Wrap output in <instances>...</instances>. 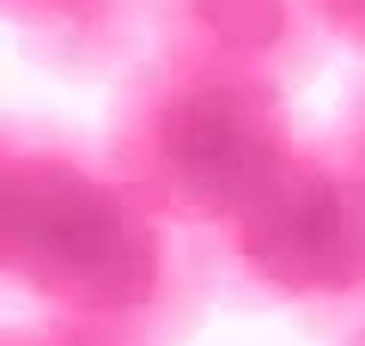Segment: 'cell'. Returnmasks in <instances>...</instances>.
Listing matches in <instances>:
<instances>
[{"instance_id":"8","label":"cell","mask_w":365,"mask_h":346,"mask_svg":"<svg viewBox=\"0 0 365 346\" xmlns=\"http://www.w3.org/2000/svg\"><path fill=\"white\" fill-rule=\"evenodd\" d=\"M335 128L347 134V146H353V152L365 158V79H359V85L347 91V103H341V122H335Z\"/></svg>"},{"instance_id":"5","label":"cell","mask_w":365,"mask_h":346,"mask_svg":"<svg viewBox=\"0 0 365 346\" xmlns=\"http://www.w3.org/2000/svg\"><path fill=\"white\" fill-rule=\"evenodd\" d=\"M19 43L43 67L73 79H122L153 43L146 0H0Z\"/></svg>"},{"instance_id":"6","label":"cell","mask_w":365,"mask_h":346,"mask_svg":"<svg viewBox=\"0 0 365 346\" xmlns=\"http://www.w3.org/2000/svg\"><path fill=\"white\" fill-rule=\"evenodd\" d=\"M0 346H104V340L86 334L79 322H67V316H43V310H31L25 322L6 328V340H0Z\"/></svg>"},{"instance_id":"1","label":"cell","mask_w":365,"mask_h":346,"mask_svg":"<svg viewBox=\"0 0 365 346\" xmlns=\"http://www.w3.org/2000/svg\"><path fill=\"white\" fill-rule=\"evenodd\" d=\"M0 268L31 310L104 346H182L213 298L195 231L158 219L104 152L31 122L0 146Z\"/></svg>"},{"instance_id":"9","label":"cell","mask_w":365,"mask_h":346,"mask_svg":"<svg viewBox=\"0 0 365 346\" xmlns=\"http://www.w3.org/2000/svg\"><path fill=\"white\" fill-rule=\"evenodd\" d=\"M341 346H365V328H353V334H341Z\"/></svg>"},{"instance_id":"4","label":"cell","mask_w":365,"mask_h":346,"mask_svg":"<svg viewBox=\"0 0 365 346\" xmlns=\"http://www.w3.org/2000/svg\"><path fill=\"white\" fill-rule=\"evenodd\" d=\"M146 55L262 79L274 91L304 85L329 49L304 0H146Z\"/></svg>"},{"instance_id":"3","label":"cell","mask_w":365,"mask_h":346,"mask_svg":"<svg viewBox=\"0 0 365 346\" xmlns=\"http://www.w3.org/2000/svg\"><path fill=\"white\" fill-rule=\"evenodd\" d=\"M207 280L232 304L287 310L304 328H365V158L329 128L280 182L225 225L195 231Z\"/></svg>"},{"instance_id":"7","label":"cell","mask_w":365,"mask_h":346,"mask_svg":"<svg viewBox=\"0 0 365 346\" xmlns=\"http://www.w3.org/2000/svg\"><path fill=\"white\" fill-rule=\"evenodd\" d=\"M304 6H311V19L323 25L329 43H341L365 61V0H304Z\"/></svg>"},{"instance_id":"2","label":"cell","mask_w":365,"mask_h":346,"mask_svg":"<svg viewBox=\"0 0 365 346\" xmlns=\"http://www.w3.org/2000/svg\"><path fill=\"white\" fill-rule=\"evenodd\" d=\"M287 91L140 55L104 122V158L158 219L207 231L256 206L299 158Z\"/></svg>"}]
</instances>
